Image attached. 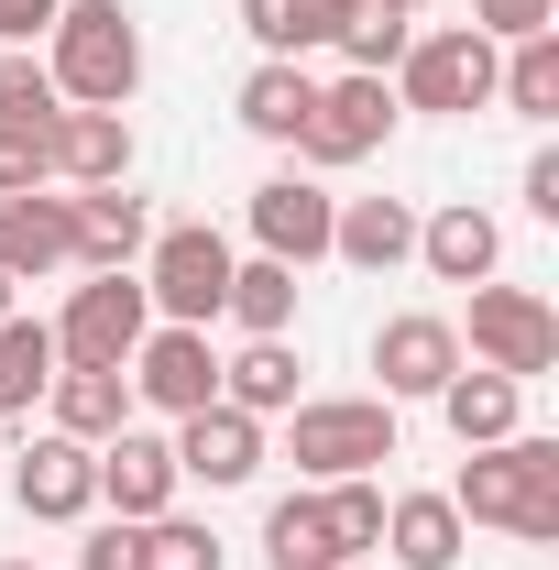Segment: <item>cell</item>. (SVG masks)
Masks as SVG:
<instances>
[{"mask_svg":"<svg viewBox=\"0 0 559 570\" xmlns=\"http://www.w3.org/2000/svg\"><path fill=\"white\" fill-rule=\"evenodd\" d=\"M450 504H461V527H504V538H527V549H549L559 538V439H493V450H461V472H450Z\"/></svg>","mask_w":559,"mask_h":570,"instance_id":"cell-1","label":"cell"},{"mask_svg":"<svg viewBox=\"0 0 559 570\" xmlns=\"http://www.w3.org/2000/svg\"><path fill=\"white\" fill-rule=\"evenodd\" d=\"M45 77L67 110H133L143 88V22L121 0H67L56 33H45Z\"/></svg>","mask_w":559,"mask_h":570,"instance_id":"cell-2","label":"cell"},{"mask_svg":"<svg viewBox=\"0 0 559 570\" xmlns=\"http://www.w3.org/2000/svg\"><path fill=\"white\" fill-rule=\"evenodd\" d=\"M285 461L296 483H351L395 461V406L384 395H296L285 406Z\"/></svg>","mask_w":559,"mask_h":570,"instance_id":"cell-3","label":"cell"},{"mask_svg":"<svg viewBox=\"0 0 559 570\" xmlns=\"http://www.w3.org/2000/svg\"><path fill=\"white\" fill-rule=\"evenodd\" d=\"M493 56H504V45H483L472 22L418 33V45L395 56V110H428V121H472V110H493Z\"/></svg>","mask_w":559,"mask_h":570,"instance_id":"cell-4","label":"cell"},{"mask_svg":"<svg viewBox=\"0 0 559 570\" xmlns=\"http://www.w3.org/2000/svg\"><path fill=\"white\" fill-rule=\"evenodd\" d=\"M231 264H242V253H231V242H219L209 219H176V230H154V242H143V296H154V318H176V330H209L219 318V296H231Z\"/></svg>","mask_w":559,"mask_h":570,"instance_id":"cell-5","label":"cell"},{"mask_svg":"<svg viewBox=\"0 0 559 570\" xmlns=\"http://www.w3.org/2000/svg\"><path fill=\"white\" fill-rule=\"evenodd\" d=\"M395 77H318V110H307V132H296V154H307V176H341V165H373L384 142H395Z\"/></svg>","mask_w":559,"mask_h":570,"instance_id":"cell-6","label":"cell"},{"mask_svg":"<svg viewBox=\"0 0 559 570\" xmlns=\"http://www.w3.org/2000/svg\"><path fill=\"white\" fill-rule=\"evenodd\" d=\"M461 362H483V373H504V384H538L559 362V307L538 296V285H472V352Z\"/></svg>","mask_w":559,"mask_h":570,"instance_id":"cell-7","label":"cell"},{"mask_svg":"<svg viewBox=\"0 0 559 570\" xmlns=\"http://www.w3.org/2000/svg\"><path fill=\"white\" fill-rule=\"evenodd\" d=\"M45 330H56V362H133V341L154 330V296H143V275H88L67 285V307Z\"/></svg>","mask_w":559,"mask_h":570,"instance_id":"cell-8","label":"cell"},{"mask_svg":"<svg viewBox=\"0 0 559 570\" xmlns=\"http://www.w3.org/2000/svg\"><path fill=\"white\" fill-rule=\"evenodd\" d=\"M11 504H22L33 527H88V515H99V450L67 439V428H33L22 461H11Z\"/></svg>","mask_w":559,"mask_h":570,"instance_id":"cell-9","label":"cell"},{"mask_svg":"<svg viewBox=\"0 0 559 570\" xmlns=\"http://www.w3.org/2000/svg\"><path fill=\"white\" fill-rule=\"evenodd\" d=\"M121 373H133V406H154V417H198V406H219V352H209V330L154 318Z\"/></svg>","mask_w":559,"mask_h":570,"instance_id":"cell-10","label":"cell"},{"mask_svg":"<svg viewBox=\"0 0 559 570\" xmlns=\"http://www.w3.org/2000/svg\"><path fill=\"white\" fill-rule=\"evenodd\" d=\"M330 209H341V198H330L318 176H296V165H285V176H264V187L242 198L253 253H275V264H296V275H307V264H330Z\"/></svg>","mask_w":559,"mask_h":570,"instance_id":"cell-11","label":"cell"},{"mask_svg":"<svg viewBox=\"0 0 559 570\" xmlns=\"http://www.w3.org/2000/svg\"><path fill=\"white\" fill-rule=\"evenodd\" d=\"M373 373H384V406H428L450 373H461V330L439 307H395L373 330Z\"/></svg>","mask_w":559,"mask_h":570,"instance_id":"cell-12","label":"cell"},{"mask_svg":"<svg viewBox=\"0 0 559 570\" xmlns=\"http://www.w3.org/2000/svg\"><path fill=\"white\" fill-rule=\"evenodd\" d=\"M176 439H154V428H121V439H99V504L121 515V527H154V515H176Z\"/></svg>","mask_w":559,"mask_h":570,"instance_id":"cell-13","label":"cell"},{"mask_svg":"<svg viewBox=\"0 0 559 570\" xmlns=\"http://www.w3.org/2000/svg\"><path fill=\"white\" fill-rule=\"evenodd\" d=\"M0 275H11V285L77 275V198H67V187H33V198H0Z\"/></svg>","mask_w":559,"mask_h":570,"instance_id":"cell-14","label":"cell"},{"mask_svg":"<svg viewBox=\"0 0 559 570\" xmlns=\"http://www.w3.org/2000/svg\"><path fill=\"white\" fill-rule=\"evenodd\" d=\"M253 472H264V417H242V406H198V417H176V483L242 494Z\"/></svg>","mask_w":559,"mask_h":570,"instance_id":"cell-15","label":"cell"},{"mask_svg":"<svg viewBox=\"0 0 559 570\" xmlns=\"http://www.w3.org/2000/svg\"><path fill=\"white\" fill-rule=\"evenodd\" d=\"M418 264L439 285H493L504 275V219L483 209V198H450V209L418 219Z\"/></svg>","mask_w":559,"mask_h":570,"instance_id":"cell-16","label":"cell"},{"mask_svg":"<svg viewBox=\"0 0 559 570\" xmlns=\"http://www.w3.org/2000/svg\"><path fill=\"white\" fill-rule=\"evenodd\" d=\"M45 428H67V439H121L133 428V373L121 362H56V384H45Z\"/></svg>","mask_w":559,"mask_h":570,"instance_id":"cell-17","label":"cell"},{"mask_svg":"<svg viewBox=\"0 0 559 570\" xmlns=\"http://www.w3.org/2000/svg\"><path fill=\"white\" fill-rule=\"evenodd\" d=\"M67 198H77V275H133L154 242V209L133 187H67Z\"/></svg>","mask_w":559,"mask_h":570,"instance_id":"cell-18","label":"cell"},{"mask_svg":"<svg viewBox=\"0 0 559 570\" xmlns=\"http://www.w3.org/2000/svg\"><path fill=\"white\" fill-rule=\"evenodd\" d=\"M330 264H351V275L418 264V209H406V198H341V209H330Z\"/></svg>","mask_w":559,"mask_h":570,"instance_id":"cell-19","label":"cell"},{"mask_svg":"<svg viewBox=\"0 0 559 570\" xmlns=\"http://www.w3.org/2000/svg\"><path fill=\"white\" fill-rule=\"evenodd\" d=\"M373 549H395V570H461L472 527H461L450 494H384V538Z\"/></svg>","mask_w":559,"mask_h":570,"instance_id":"cell-20","label":"cell"},{"mask_svg":"<svg viewBox=\"0 0 559 570\" xmlns=\"http://www.w3.org/2000/svg\"><path fill=\"white\" fill-rule=\"evenodd\" d=\"M341 527H330V494L318 483H296V494L264 504V570H341Z\"/></svg>","mask_w":559,"mask_h":570,"instance_id":"cell-21","label":"cell"},{"mask_svg":"<svg viewBox=\"0 0 559 570\" xmlns=\"http://www.w3.org/2000/svg\"><path fill=\"white\" fill-rule=\"evenodd\" d=\"M428 406L450 417V439H461V450H493V439H516V417H527V384H504V373H483V362H461Z\"/></svg>","mask_w":559,"mask_h":570,"instance_id":"cell-22","label":"cell"},{"mask_svg":"<svg viewBox=\"0 0 559 570\" xmlns=\"http://www.w3.org/2000/svg\"><path fill=\"white\" fill-rule=\"evenodd\" d=\"M56 187H133V121L121 110H67L56 121Z\"/></svg>","mask_w":559,"mask_h":570,"instance_id":"cell-23","label":"cell"},{"mask_svg":"<svg viewBox=\"0 0 559 570\" xmlns=\"http://www.w3.org/2000/svg\"><path fill=\"white\" fill-rule=\"evenodd\" d=\"M231 110H242V132H253V142H285V154H296L307 110H318V67H285V56H264V67L242 77V99H231Z\"/></svg>","mask_w":559,"mask_h":570,"instance_id":"cell-24","label":"cell"},{"mask_svg":"<svg viewBox=\"0 0 559 570\" xmlns=\"http://www.w3.org/2000/svg\"><path fill=\"white\" fill-rule=\"evenodd\" d=\"M341 11H351V0H242V33H253V56L307 67V56L341 45Z\"/></svg>","mask_w":559,"mask_h":570,"instance_id":"cell-25","label":"cell"},{"mask_svg":"<svg viewBox=\"0 0 559 570\" xmlns=\"http://www.w3.org/2000/svg\"><path fill=\"white\" fill-rule=\"evenodd\" d=\"M296 341H242V352H219V406H242V417H285L296 406Z\"/></svg>","mask_w":559,"mask_h":570,"instance_id":"cell-26","label":"cell"},{"mask_svg":"<svg viewBox=\"0 0 559 570\" xmlns=\"http://www.w3.org/2000/svg\"><path fill=\"white\" fill-rule=\"evenodd\" d=\"M219 318H231L242 341H285V330H296V264H275V253L231 264V296H219Z\"/></svg>","mask_w":559,"mask_h":570,"instance_id":"cell-27","label":"cell"},{"mask_svg":"<svg viewBox=\"0 0 559 570\" xmlns=\"http://www.w3.org/2000/svg\"><path fill=\"white\" fill-rule=\"evenodd\" d=\"M45 384H56V330L11 307V318H0V417H33Z\"/></svg>","mask_w":559,"mask_h":570,"instance_id":"cell-28","label":"cell"},{"mask_svg":"<svg viewBox=\"0 0 559 570\" xmlns=\"http://www.w3.org/2000/svg\"><path fill=\"white\" fill-rule=\"evenodd\" d=\"M406 45H418V11H395V0H351L330 56H341L351 77H395V56H406Z\"/></svg>","mask_w":559,"mask_h":570,"instance_id":"cell-29","label":"cell"},{"mask_svg":"<svg viewBox=\"0 0 559 570\" xmlns=\"http://www.w3.org/2000/svg\"><path fill=\"white\" fill-rule=\"evenodd\" d=\"M493 99H504L516 121H559V33L504 45V56H493Z\"/></svg>","mask_w":559,"mask_h":570,"instance_id":"cell-30","label":"cell"},{"mask_svg":"<svg viewBox=\"0 0 559 570\" xmlns=\"http://www.w3.org/2000/svg\"><path fill=\"white\" fill-rule=\"evenodd\" d=\"M143 570H219V538L198 515H154L143 527Z\"/></svg>","mask_w":559,"mask_h":570,"instance_id":"cell-31","label":"cell"},{"mask_svg":"<svg viewBox=\"0 0 559 570\" xmlns=\"http://www.w3.org/2000/svg\"><path fill=\"white\" fill-rule=\"evenodd\" d=\"M318 494H330V527H341V549L362 560V549L384 538V483H373V472H351V483H318Z\"/></svg>","mask_w":559,"mask_h":570,"instance_id":"cell-32","label":"cell"},{"mask_svg":"<svg viewBox=\"0 0 559 570\" xmlns=\"http://www.w3.org/2000/svg\"><path fill=\"white\" fill-rule=\"evenodd\" d=\"M472 33H483V45H527V33H559V0H472Z\"/></svg>","mask_w":559,"mask_h":570,"instance_id":"cell-33","label":"cell"},{"mask_svg":"<svg viewBox=\"0 0 559 570\" xmlns=\"http://www.w3.org/2000/svg\"><path fill=\"white\" fill-rule=\"evenodd\" d=\"M77 570H143V527L99 515V527H88V549H77Z\"/></svg>","mask_w":559,"mask_h":570,"instance_id":"cell-34","label":"cell"},{"mask_svg":"<svg viewBox=\"0 0 559 570\" xmlns=\"http://www.w3.org/2000/svg\"><path fill=\"white\" fill-rule=\"evenodd\" d=\"M56 11H67V0H0V45H33V33H56Z\"/></svg>","mask_w":559,"mask_h":570,"instance_id":"cell-35","label":"cell"},{"mask_svg":"<svg viewBox=\"0 0 559 570\" xmlns=\"http://www.w3.org/2000/svg\"><path fill=\"white\" fill-rule=\"evenodd\" d=\"M527 209L559 219V142H538V154H527Z\"/></svg>","mask_w":559,"mask_h":570,"instance_id":"cell-36","label":"cell"},{"mask_svg":"<svg viewBox=\"0 0 559 570\" xmlns=\"http://www.w3.org/2000/svg\"><path fill=\"white\" fill-rule=\"evenodd\" d=\"M11 307H22V285H11V275H0V318H11Z\"/></svg>","mask_w":559,"mask_h":570,"instance_id":"cell-37","label":"cell"},{"mask_svg":"<svg viewBox=\"0 0 559 570\" xmlns=\"http://www.w3.org/2000/svg\"><path fill=\"white\" fill-rule=\"evenodd\" d=\"M395 11H428V0H395Z\"/></svg>","mask_w":559,"mask_h":570,"instance_id":"cell-38","label":"cell"},{"mask_svg":"<svg viewBox=\"0 0 559 570\" xmlns=\"http://www.w3.org/2000/svg\"><path fill=\"white\" fill-rule=\"evenodd\" d=\"M0 570H33V560H0Z\"/></svg>","mask_w":559,"mask_h":570,"instance_id":"cell-39","label":"cell"},{"mask_svg":"<svg viewBox=\"0 0 559 570\" xmlns=\"http://www.w3.org/2000/svg\"><path fill=\"white\" fill-rule=\"evenodd\" d=\"M341 570H373V560H341Z\"/></svg>","mask_w":559,"mask_h":570,"instance_id":"cell-40","label":"cell"}]
</instances>
